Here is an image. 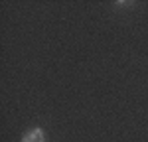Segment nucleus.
<instances>
[{
  "label": "nucleus",
  "instance_id": "1",
  "mask_svg": "<svg viewBox=\"0 0 148 142\" xmlns=\"http://www.w3.org/2000/svg\"><path fill=\"white\" fill-rule=\"evenodd\" d=\"M44 140H46V136H44L42 128H32L22 136V142H44Z\"/></svg>",
  "mask_w": 148,
  "mask_h": 142
}]
</instances>
